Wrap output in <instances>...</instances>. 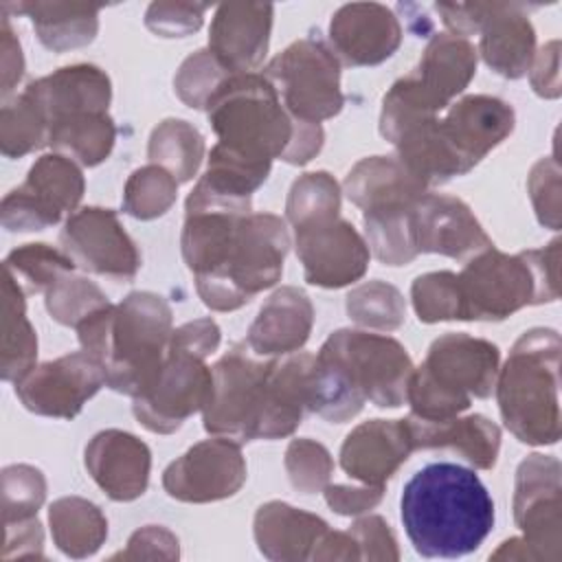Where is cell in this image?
<instances>
[{
  "instance_id": "obj_1",
  "label": "cell",
  "mask_w": 562,
  "mask_h": 562,
  "mask_svg": "<svg viewBox=\"0 0 562 562\" xmlns=\"http://www.w3.org/2000/svg\"><path fill=\"white\" fill-rule=\"evenodd\" d=\"M180 248L202 303L233 312L281 279L290 233L274 213L200 209L184 213Z\"/></svg>"
},
{
  "instance_id": "obj_2",
  "label": "cell",
  "mask_w": 562,
  "mask_h": 562,
  "mask_svg": "<svg viewBox=\"0 0 562 562\" xmlns=\"http://www.w3.org/2000/svg\"><path fill=\"white\" fill-rule=\"evenodd\" d=\"M215 147L252 167L270 169L272 160L310 162L323 147L321 123L288 114L274 86L259 72L231 75L206 103Z\"/></svg>"
},
{
  "instance_id": "obj_3",
  "label": "cell",
  "mask_w": 562,
  "mask_h": 562,
  "mask_svg": "<svg viewBox=\"0 0 562 562\" xmlns=\"http://www.w3.org/2000/svg\"><path fill=\"white\" fill-rule=\"evenodd\" d=\"M400 516L424 558H461L476 551L494 527V501L474 470L428 463L404 485Z\"/></svg>"
},
{
  "instance_id": "obj_4",
  "label": "cell",
  "mask_w": 562,
  "mask_h": 562,
  "mask_svg": "<svg viewBox=\"0 0 562 562\" xmlns=\"http://www.w3.org/2000/svg\"><path fill=\"white\" fill-rule=\"evenodd\" d=\"M171 331V307L154 292H130L119 305L101 307L77 327L83 351L103 367L105 386L130 397L158 373Z\"/></svg>"
},
{
  "instance_id": "obj_5",
  "label": "cell",
  "mask_w": 562,
  "mask_h": 562,
  "mask_svg": "<svg viewBox=\"0 0 562 562\" xmlns=\"http://www.w3.org/2000/svg\"><path fill=\"white\" fill-rule=\"evenodd\" d=\"M560 353L555 329H527L496 375V402L507 430L527 446H553L560 439Z\"/></svg>"
},
{
  "instance_id": "obj_6",
  "label": "cell",
  "mask_w": 562,
  "mask_h": 562,
  "mask_svg": "<svg viewBox=\"0 0 562 562\" xmlns=\"http://www.w3.org/2000/svg\"><path fill=\"white\" fill-rule=\"evenodd\" d=\"M463 321H505L527 305L560 296V239L518 255L487 248L468 259L457 274Z\"/></svg>"
},
{
  "instance_id": "obj_7",
  "label": "cell",
  "mask_w": 562,
  "mask_h": 562,
  "mask_svg": "<svg viewBox=\"0 0 562 562\" xmlns=\"http://www.w3.org/2000/svg\"><path fill=\"white\" fill-rule=\"evenodd\" d=\"M222 340L213 318H195L171 331L167 356L151 382L134 395V417L156 435L176 432L209 402L213 371L204 362Z\"/></svg>"
},
{
  "instance_id": "obj_8",
  "label": "cell",
  "mask_w": 562,
  "mask_h": 562,
  "mask_svg": "<svg viewBox=\"0 0 562 562\" xmlns=\"http://www.w3.org/2000/svg\"><path fill=\"white\" fill-rule=\"evenodd\" d=\"M498 369L501 351L494 342L461 331L439 336L408 380L411 415L424 422L461 415L472 397L492 395Z\"/></svg>"
},
{
  "instance_id": "obj_9",
  "label": "cell",
  "mask_w": 562,
  "mask_h": 562,
  "mask_svg": "<svg viewBox=\"0 0 562 562\" xmlns=\"http://www.w3.org/2000/svg\"><path fill=\"white\" fill-rule=\"evenodd\" d=\"M476 59L479 53L470 40L450 33L432 35L417 66L382 97L380 134L395 143L411 125L435 119L470 86Z\"/></svg>"
},
{
  "instance_id": "obj_10",
  "label": "cell",
  "mask_w": 562,
  "mask_h": 562,
  "mask_svg": "<svg viewBox=\"0 0 562 562\" xmlns=\"http://www.w3.org/2000/svg\"><path fill=\"white\" fill-rule=\"evenodd\" d=\"M316 358L325 362L362 404L397 408L406 402L413 360L404 345L391 336L362 329L334 331Z\"/></svg>"
},
{
  "instance_id": "obj_11",
  "label": "cell",
  "mask_w": 562,
  "mask_h": 562,
  "mask_svg": "<svg viewBox=\"0 0 562 562\" xmlns=\"http://www.w3.org/2000/svg\"><path fill=\"white\" fill-rule=\"evenodd\" d=\"M560 461L551 454H529L516 470L514 520L520 538L505 540L490 560L562 558V485Z\"/></svg>"
},
{
  "instance_id": "obj_12",
  "label": "cell",
  "mask_w": 562,
  "mask_h": 562,
  "mask_svg": "<svg viewBox=\"0 0 562 562\" xmlns=\"http://www.w3.org/2000/svg\"><path fill=\"white\" fill-rule=\"evenodd\" d=\"M450 35L465 37L479 33L476 53L487 68L505 79H520L536 57V31L527 15L529 7L518 2H439Z\"/></svg>"
},
{
  "instance_id": "obj_13",
  "label": "cell",
  "mask_w": 562,
  "mask_h": 562,
  "mask_svg": "<svg viewBox=\"0 0 562 562\" xmlns=\"http://www.w3.org/2000/svg\"><path fill=\"white\" fill-rule=\"evenodd\" d=\"M263 77L274 86L288 114L303 123L334 119L345 97L340 90V61L334 50L316 35L292 42L272 57Z\"/></svg>"
},
{
  "instance_id": "obj_14",
  "label": "cell",
  "mask_w": 562,
  "mask_h": 562,
  "mask_svg": "<svg viewBox=\"0 0 562 562\" xmlns=\"http://www.w3.org/2000/svg\"><path fill=\"white\" fill-rule=\"evenodd\" d=\"M270 362H257L235 345L213 367V386L202 408L204 430L215 437H228L237 443L259 439Z\"/></svg>"
},
{
  "instance_id": "obj_15",
  "label": "cell",
  "mask_w": 562,
  "mask_h": 562,
  "mask_svg": "<svg viewBox=\"0 0 562 562\" xmlns=\"http://www.w3.org/2000/svg\"><path fill=\"white\" fill-rule=\"evenodd\" d=\"M86 180L75 160L57 151L44 154L31 165L26 180L2 198V228L31 233L55 226L66 213H75Z\"/></svg>"
},
{
  "instance_id": "obj_16",
  "label": "cell",
  "mask_w": 562,
  "mask_h": 562,
  "mask_svg": "<svg viewBox=\"0 0 562 562\" xmlns=\"http://www.w3.org/2000/svg\"><path fill=\"white\" fill-rule=\"evenodd\" d=\"M59 241L75 266L92 274L132 281L140 268V252L112 209L83 206L70 213Z\"/></svg>"
},
{
  "instance_id": "obj_17",
  "label": "cell",
  "mask_w": 562,
  "mask_h": 562,
  "mask_svg": "<svg viewBox=\"0 0 562 562\" xmlns=\"http://www.w3.org/2000/svg\"><path fill=\"white\" fill-rule=\"evenodd\" d=\"M246 483V461L237 441L204 439L162 472L165 492L182 503H215L235 496Z\"/></svg>"
},
{
  "instance_id": "obj_18",
  "label": "cell",
  "mask_w": 562,
  "mask_h": 562,
  "mask_svg": "<svg viewBox=\"0 0 562 562\" xmlns=\"http://www.w3.org/2000/svg\"><path fill=\"white\" fill-rule=\"evenodd\" d=\"M103 384L105 373L99 360L75 351L33 367L15 382V395L35 415L72 419Z\"/></svg>"
},
{
  "instance_id": "obj_19",
  "label": "cell",
  "mask_w": 562,
  "mask_h": 562,
  "mask_svg": "<svg viewBox=\"0 0 562 562\" xmlns=\"http://www.w3.org/2000/svg\"><path fill=\"white\" fill-rule=\"evenodd\" d=\"M294 246L305 281L316 288L351 285L369 268L371 250L364 237L340 215L296 226Z\"/></svg>"
},
{
  "instance_id": "obj_20",
  "label": "cell",
  "mask_w": 562,
  "mask_h": 562,
  "mask_svg": "<svg viewBox=\"0 0 562 562\" xmlns=\"http://www.w3.org/2000/svg\"><path fill=\"white\" fill-rule=\"evenodd\" d=\"M514 108L490 94H468L437 119V132L461 173L472 171L514 132Z\"/></svg>"
},
{
  "instance_id": "obj_21",
  "label": "cell",
  "mask_w": 562,
  "mask_h": 562,
  "mask_svg": "<svg viewBox=\"0 0 562 562\" xmlns=\"http://www.w3.org/2000/svg\"><path fill=\"white\" fill-rule=\"evenodd\" d=\"M411 233L419 255L435 252L468 261L494 246L472 209L446 193L426 191L417 198L411 211Z\"/></svg>"
},
{
  "instance_id": "obj_22",
  "label": "cell",
  "mask_w": 562,
  "mask_h": 562,
  "mask_svg": "<svg viewBox=\"0 0 562 562\" xmlns=\"http://www.w3.org/2000/svg\"><path fill=\"white\" fill-rule=\"evenodd\" d=\"M402 44L397 15L380 2L342 4L329 20V48L345 66H378Z\"/></svg>"
},
{
  "instance_id": "obj_23",
  "label": "cell",
  "mask_w": 562,
  "mask_h": 562,
  "mask_svg": "<svg viewBox=\"0 0 562 562\" xmlns=\"http://www.w3.org/2000/svg\"><path fill=\"white\" fill-rule=\"evenodd\" d=\"M83 463L92 481L116 503L136 501L149 485L151 452L127 430L97 432L83 450Z\"/></svg>"
},
{
  "instance_id": "obj_24",
  "label": "cell",
  "mask_w": 562,
  "mask_h": 562,
  "mask_svg": "<svg viewBox=\"0 0 562 562\" xmlns=\"http://www.w3.org/2000/svg\"><path fill=\"white\" fill-rule=\"evenodd\" d=\"M274 7L268 2H224L209 29V50L233 72H255L268 53Z\"/></svg>"
},
{
  "instance_id": "obj_25",
  "label": "cell",
  "mask_w": 562,
  "mask_h": 562,
  "mask_svg": "<svg viewBox=\"0 0 562 562\" xmlns=\"http://www.w3.org/2000/svg\"><path fill=\"white\" fill-rule=\"evenodd\" d=\"M413 450L406 419H369L345 437L340 468L353 481L384 487Z\"/></svg>"
},
{
  "instance_id": "obj_26",
  "label": "cell",
  "mask_w": 562,
  "mask_h": 562,
  "mask_svg": "<svg viewBox=\"0 0 562 562\" xmlns=\"http://www.w3.org/2000/svg\"><path fill=\"white\" fill-rule=\"evenodd\" d=\"M24 94L37 105L50 134V127L68 116L83 112H108L112 83L105 70L99 66L72 64L29 81Z\"/></svg>"
},
{
  "instance_id": "obj_27",
  "label": "cell",
  "mask_w": 562,
  "mask_h": 562,
  "mask_svg": "<svg viewBox=\"0 0 562 562\" xmlns=\"http://www.w3.org/2000/svg\"><path fill=\"white\" fill-rule=\"evenodd\" d=\"M312 325L314 307L310 296L301 288L283 285L261 305L246 340L257 356H285L310 340Z\"/></svg>"
},
{
  "instance_id": "obj_28",
  "label": "cell",
  "mask_w": 562,
  "mask_h": 562,
  "mask_svg": "<svg viewBox=\"0 0 562 562\" xmlns=\"http://www.w3.org/2000/svg\"><path fill=\"white\" fill-rule=\"evenodd\" d=\"M329 525L310 512L281 501L263 503L255 514V542L259 551L274 562L314 560Z\"/></svg>"
},
{
  "instance_id": "obj_29",
  "label": "cell",
  "mask_w": 562,
  "mask_h": 562,
  "mask_svg": "<svg viewBox=\"0 0 562 562\" xmlns=\"http://www.w3.org/2000/svg\"><path fill=\"white\" fill-rule=\"evenodd\" d=\"M415 450L450 448L476 470H492L501 450V428L485 415L452 417L446 422H424L404 417Z\"/></svg>"
},
{
  "instance_id": "obj_30",
  "label": "cell",
  "mask_w": 562,
  "mask_h": 562,
  "mask_svg": "<svg viewBox=\"0 0 562 562\" xmlns=\"http://www.w3.org/2000/svg\"><path fill=\"white\" fill-rule=\"evenodd\" d=\"M342 189L362 213L408 209L428 191L393 156H369L358 160L345 176Z\"/></svg>"
},
{
  "instance_id": "obj_31",
  "label": "cell",
  "mask_w": 562,
  "mask_h": 562,
  "mask_svg": "<svg viewBox=\"0 0 562 562\" xmlns=\"http://www.w3.org/2000/svg\"><path fill=\"white\" fill-rule=\"evenodd\" d=\"M2 13L31 20L37 40L53 53L88 46L99 33V4L86 2H2Z\"/></svg>"
},
{
  "instance_id": "obj_32",
  "label": "cell",
  "mask_w": 562,
  "mask_h": 562,
  "mask_svg": "<svg viewBox=\"0 0 562 562\" xmlns=\"http://www.w3.org/2000/svg\"><path fill=\"white\" fill-rule=\"evenodd\" d=\"M312 360V353H299L283 362L272 360L259 439H283L299 428L303 413L310 411Z\"/></svg>"
},
{
  "instance_id": "obj_33",
  "label": "cell",
  "mask_w": 562,
  "mask_h": 562,
  "mask_svg": "<svg viewBox=\"0 0 562 562\" xmlns=\"http://www.w3.org/2000/svg\"><path fill=\"white\" fill-rule=\"evenodd\" d=\"M48 522L57 549L75 560L94 555L108 538V518L88 498L64 496L50 503Z\"/></svg>"
},
{
  "instance_id": "obj_34",
  "label": "cell",
  "mask_w": 562,
  "mask_h": 562,
  "mask_svg": "<svg viewBox=\"0 0 562 562\" xmlns=\"http://www.w3.org/2000/svg\"><path fill=\"white\" fill-rule=\"evenodd\" d=\"M24 290L2 270V347L0 373L7 382H20L37 360V336L26 318Z\"/></svg>"
},
{
  "instance_id": "obj_35",
  "label": "cell",
  "mask_w": 562,
  "mask_h": 562,
  "mask_svg": "<svg viewBox=\"0 0 562 562\" xmlns=\"http://www.w3.org/2000/svg\"><path fill=\"white\" fill-rule=\"evenodd\" d=\"M116 140V125L108 112H83L50 127L48 145L81 167L101 165Z\"/></svg>"
},
{
  "instance_id": "obj_36",
  "label": "cell",
  "mask_w": 562,
  "mask_h": 562,
  "mask_svg": "<svg viewBox=\"0 0 562 562\" xmlns=\"http://www.w3.org/2000/svg\"><path fill=\"white\" fill-rule=\"evenodd\" d=\"M147 158L167 169L178 182H189L202 165L204 138L189 121L165 119L151 130Z\"/></svg>"
},
{
  "instance_id": "obj_37",
  "label": "cell",
  "mask_w": 562,
  "mask_h": 562,
  "mask_svg": "<svg viewBox=\"0 0 562 562\" xmlns=\"http://www.w3.org/2000/svg\"><path fill=\"white\" fill-rule=\"evenodd\" d=\"M26 294L46 292L57 279L75 270V261L50 244H24L11 250L2 263Z\"/></svg>"
},
{
  "instance_id": "obj_38",
  "label": "cell",
  "mask_w": 562,
  "mask_h": 562,
  "mask_svg": "<svg viewBox=\"0 0 562 562\" xmlns=\"http://www.w3.org/2000/svg\"><path fill=\"white\" fill-rule=\"evenodd\" d=\"M411 211L413 206L362 213L367 246L378 261L386 266H406L419 255L411 233Z\"/></svg>"
},
{
  "instance_id": "obj_39",
  "label": "cell",
  "mask_w": 562,
  "mask_h": 562,
  "mask_svg": "<svg viewBox=\"0 0 562 562\" xmlns=\"http://www.w3.org/2000/svg\"><path fill=\"white\" fill-rule=\"evenodd\" d=\"M345 307L349 318L367 329L393 331L406 318V301L402 292L380 279L353 288L347 294Z\"/></svg>"
},
{
  "instance_id": "obj_40",
  "label": "cell",
  "mask_w": 562,
  "mask_h": 562,
  "mask_svg": "<svg viewBox=\"0 0 562 562\" xmlns=\"http://www.w3.org/2000/svg\"><path fill=\"white\" fill-rule=\"evenodd\" d=\"M178 198V180L162 167L149 162L130 173L123 189V211L134 220L165 215Z\"/></svg>"
},
{
  "instance_id": "obj_41",
  "label": "cell",
  "mask_w": 562,
  "mask_h": 562,
  "mask_svg": "<svg viewBox=\"0 0 562 562\" xmlns=\"http://www.w3.org/2000/svg\"><path fill=\"white\" fill-rule=\"evenodd\" d=\"M340 213V187L327 171H310L299 176L285 200V215L292 228L338 217Z\"/></svg>"
},
{
  "instance_id": "obj_42",
  "label": "cell",
  "mask_w": 562,
  "mask_h": 562,
  "mask_svg": "<svg viewBox=\"0 0 562 562\" xmlns=\"http://www.w3.org/2000/svg\"><path fill=\"white\" fill-rule=\"evenodd\" d=\"M48 145V125L37 105L22 92L7 101L0 112V151L7 158H22Z\"/></svg>"
},
{
  "instance_id": "obj_43",
  "label": "cell",
  "mask_w": 562,
  "mask_h": 562,
  "mask_svg": "<svg viewBox=\"0 0 562 562\" xmlns=\"http://www.w3.org/2000/svg\"><path fill=\"white\" fill-rule=\"evenodd\" d=\"M44 303H46V312L50 314L53 321H57L59 325H66V327H75V329L90 314L110 305L108 296L94 281H90L81 274H72V272L57 279L44 292Z\"/></svg>"
},
{
  "instance_id": "obj_44",
  "label": "cell",
  "mask_w": 562,
  "mask_h": 562,
  "mask_svg": "<svg viewBox=\"0 0 562 562\" xmlns=\"http://www.w3.org/2000/svg\"><path fill=\"white\" fill-rule=\"evenodd\" d=\"M411 301L422 323L463 321L459 279L450 270L419 274L411 285Z\"/></svg>"
},
{
  "instance_id": "obj_45",
  "label": "cell",
  "mask_w": 562,
  "mask_h": 562,
  "mask_svg": "<svg viewBox=\"0 0 562 562\" xmlns=\"http://www.w3.org/2000/svg\"><path fill=\"white\" fill-rule=\"evenodd\" d=\"M231 75L233 72L209 48H200L180 64L173 77V90L184 105L204 110L209 99Z\"/></svg>"
},
{
  "instance_id": "obj_46",
  "label": "cell",
  "mask_w": 562,
  "mask_h": 562,
  "mask_svg": "<svg viewBox=\"0 0 562 562\" xmlns=\"http://www.w3.org/2000/svg\"><path fill=\"white\" fill-rule=\"evenodd\" d=\"M46 498L44 474L29 465L15 463L2 470V522H20L35 518Z\"/></svg>"
},
{
  "instance_id": "obj_47",
  "label": "cell",
  "mask_w": 562,
  "mask_h": 562,
  "mask_svg": "<svg viewBox=\"0 0 562 562\" xmlns=\"http://www.w3.org/2000/svg\"><path fill=\"white\" fill-rule=\"evenodd\" d=\"M283 465L292 487L301 494L323 492L334 474V459L329 450L307 437L290 441Z\"/></svg>"
},
{
  "instance_id": "obj_48",
  "label": "cell",
  "mask_w": 562,
  "mask_h": 562,
  "mask_svg": "<svg viewBox=\"0 0 562 562\" xmlns=\"http://www.w3.org/2000/svg\"><path fill=\"white\" fill-rule=\"evenodd\" d=\"M209 4L202 2H151L145 11V26L160 37H184L195 33Z\"/></svg>"
},
{
  "instance_id": "obj_49",
  "label": "cell",
  "mask_w": 562,
  "mask_h": 562,
  "mask_svg": "<svg viewBox=\"0 0 562 562\" xmlns=\"http://www.w3.org/2000/svg\"><path fill=\"white\" fill-rule=\"evenodd\" d=\"M527 191L538 222L547 228H560V165L555 158H540L529 173Z\"/></svg>"
},
{
  "instance_id": "obj_50",
  "label": "cell",
  "mask_w": 562,
  "mask_h": 562,
  "mask_svg": "<svg viewBox=\"0 0 562 562\" xmlns=\"http://www.w3.org/2000/svg\"><path fill=\"white\" fill-rule=\"evenodd\" d=\"M358 547L360 560H400L397 540L380 516H364L347 529Z\"/></svg>"
},
{
  "instance_id": "obj_51",
  "label": "cell",
  "mask_w": 562,
  "mask_h": 562,
  "mask_svg": "<svg viewBox=\"0 0 562 562\" xmlns=\"http://www.w3.org/2000/svg\"><path fill=\"white\" fill-rule=\"evenodd\" d=\"M180 555L178 538L160 527V525H147L138 531H134L127 540L125 551L112 555L123 560H176Z\"/></svg>"
},
{
  "instance_id": "obj_52",
  "label": "cell",
  "mask_w": 562,
  "mask_h": 562,
  "mask_svg": "<svg viewBox=\"0 0 562 562\" xmlns=\"http://www.w3.org/2000/svg\"><path fill=\"white\" fill-rule=\"evenodd\" d=\"M325 501L327 505L340 514V516H360L369 509H373L382 496H384V487L378 485H327L325 490Z\"/></svg>"
},
{
  "instance_id": "obj_53",
  "label": "cell",
  "mask_w": 562,
  "mask_h": 562,
  "mask_svg": "<svg viewBox=\"0 0 562 562\" xmlns=\"http://www.w3.org/2000/svg\"><path fill=\"white\" fill-rule=\"evenodd\" d=\"M42 547H44V531L37 516L4 525V551H2L4 560L44 558Z\"/></svg>"
},
{
  "instance_id": "obj_54",
  "label": "cell",
  "mask_w": 562,
  "mask_h": 562,
  "mask_svg": "<svg viewBox=\"0 0 562 562\" xmlns=\"http://www.w3.org/2000/svg\"><path fill=\"white\" fill-rule=\"evenodd\" d=\"M560 42L551 40L540 48L536 55V61H531V88L538 97L542 99H558L562 88H560Z\"/></svg>"
},
{
  "instance_id": "obj_55",
  "label": "cell",
  "mask_w": 562,
  "mask_h": 562,
  "mask_svg": "<svg viewBox=\"0 0 562 562\" xmlns=\"http://www.w3.org/2000/svg\"><path fill=\"white\" fill-rule=\"evenodd\" d=\"M0 50H2V97L7 99L13 86L22 79L24 72V57L20 42L9 24V15L2 13V26H0Z\"/></svg>"
}]
</instances>
